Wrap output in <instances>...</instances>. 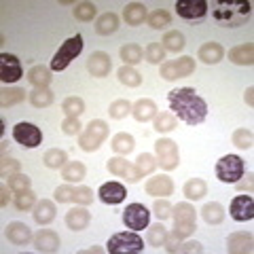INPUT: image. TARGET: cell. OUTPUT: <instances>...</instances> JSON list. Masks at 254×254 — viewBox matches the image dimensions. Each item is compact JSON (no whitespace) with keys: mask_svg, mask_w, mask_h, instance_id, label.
<instances>
[{"mask_svg":"<svg viewBox=\"0 0 254 254\" xmlns=\"http://www.w3.org/2000/svg\"><path fill=\"white\" fill-rule=\"evenodd\" d=\"M168 106L178 121L187 123L190 127L199 125L208 117V104L205 100L197 93L193 87H180V89H172L168 93Z\"/></svg>","mask_w":254,"mask_h":254,"instance_id":"obj_1","label":"cell"},{"mask_svg":"<svg viewBox=\"0 0 254 254\" xmlns=\"http://www.w3.org/2000/svg\"><path fill=\"white\" fill-rule=\"evenodd\" d=\"M252 2L250 0H216L212 2V17L222 28H240L250 21Z\"/></svg>","mask_w":254,"mask_h":254,"instance_id":"obj_2","label":"cell"},{"mask_svg":"<svg viewBox=\"0 0 254 254\" xmlns=\"http://www.w3.org/2000/svg\"><path fill=\"white\" fill-rule=\"evenodd\" d=\"M172 218H174V231L168 233L165 246H174L182 240H187L189 235L195 233L197 229V210L189 201H180L172 208Z\"/></svg>","mask_w":254,"mask_h":254,"instance_id":"obj_3","label":"cell"},{"mask_svg":"<svg viewBox=\"0 0 254 254\" xmlns=\"http://www.w3.org/2000/svg\"><path fill=\"white\" fill-rule=\"evenodd\" d=\"M81 51H83V36L81 34L70 36L68 41H64L60 45V49L55 51L49 68L53 70V72H62V70H66L70 64H72L78 55H81Z\"/></svg>","mask_w":254,"mask_h":254,"instance_id":"obj_4","label":"cell"},{"mask_svg":"<svg viewBox=\"0 0 254 254\" xmlns=\"http://www.w3.org/2000/svg\"><path fill=\"white\" fill-rule=\"evenodd\" d=\"M106 138H108V123L102 121V119H93V121H89V125L78 133V146H81L85 153H93V150H98L104 144Z\"/></svg>","mask_w":254,"mask_h":254,"instance_id":"obj_5","label":"cell"},{"mask_svg":"<svg viewBox=\"0 0 254 254\" xmlns=\"http://www.w3.org/2000/svg\"><path fill=\"white\" fill-rule=\"evenodd\" d=\"M106 250L110 254H140L144 252V240L138 235V231H123L110 237Z\"/></svg>","mask_w":254,"mask_h":254,"instance_id":"obj_6","label":"cell"},{"mask_svg":"<svg viewBox=\"0 0 254 254\" xmlns=\"http://www.w3.org/2000/svg\"><path fill=\"white\" fill-rule=\"evenodd\" d=\"M244 172H246L244 159L237 155H225L216 161V178L225 182V185H235L244 176Z\"/></svg>","mask_w":254,"mask_h":254,"instance_id":"obj_7","label":"cell"},{"mask_svg":"<svg viewBox=\"0 0 254 254\" xmlns=\"http://www.w3.org/2000/svg\"><path fill=\"white\" fill-rule=\"evenodd\" d=\"M155 153H157V163L161 165V170L172 172L178 168L180 163V153H178V144L170 138H159L155 142Z\"/></svg>","mask_w":254,"mask_h":254,"instance_id":"obj_8","label":"cell"},{"mask_svg":"<svg viewBox=\"0 0 254 254\" xmlns=\"http://www.w3.org/2000/svg\"><path fill=\"white\" fill-rule=\"evenodd\" d=\"M150 222V212L144 203H129L123 212V225L131 231H144Z\"/></svg>","mask_w":254,"mask_h":254,"instance_id":"obj_9","label":"cell"},{"mask_svg":"<svg viewBox=\"0 0 254 254\" xmlns=\"http://www.w3.org/2000/svg\"><path fill=\"white\" fill-rule=\"evenodd\" d=\"M13 138H15V142H19V144L26 148H36L43 144L41 127H36L34 123H26V121H21L13 127Z\"/></svg>","mask_w":254,"mask_h":254,"instance_id":"obj_10","label":"cell"},{"mask_svg":"<svg viewBox=\"0 0 254 254\" xmlns=\"http://www.w3.org/2000/svg\"><path fill=\"white\" fill-rule=\"evenodd\" d=\"M21 76H23V68H21V62L17 60V55H13V53L0 55V81L17 83Z\"/></svg>","mask_w":254,"mask_h":254,"instance_id":"obj_11","label":"cell"},{"mask_svg":"<svg viewBox=\"0 0 254 254\" xmlns=\"http://www.w3.org/2000/svg\"><path fill=\"white\" fill-rule=\"evenodd\" d=\"M176 13L182 19L199 21L205 17V13H208V2H205V0H178Z\"/></svg>","mask_w":254,"mask_h":254,"instance_id":"obj_12","label":"cell"},{"mask_svg":"<svg viewBox=\"0 0 254 254\" xmlns=\"http://www.w3.org/2000/svg\"><path fill=\"white\" fill-rule=\"evenodd\" d=\"M229 214L231 218L237 222H246L254 218V199L250 195H237L233 197L231 208H229Z\"/></svg>","mask_w":254,"mask_h":254,"instance_id":"obj_13","label":"cell"},{"mask_svg":"<svg viewBox=\"0 0 254 254\" xmlns=\"http://www.w3.org/2000/svg\"><path fill=\"white\" fill-rule=\"evenodd\" d=\"M87 70H89L91 76H95V78H104L110 74V70H113V60H110V55L104 51H93L89 55V60H87Z\"/></svg>","mask_w":254,"mask_h":254,"instance_id":"obj_14","label":"cell"},{"mask_svg":"<svg viewBox=\"0 0 254 254\" xmlns=\"http://www.w3.org/2000/svg\"><path fill=\"white\" fill-rule=\"evenodd\" d=\"M98 197L106 205H119L127 197V190L121 182H106V185H102L98 189Z\"/></svg>","mask_w":254,"mask_h":254,"instance_id":"obj_15","label":"cell"},{"mask_svg":"<svg viewBox=\"0 0 254 254\" xmlns=\"http://www.w3.org/2000/svg\"><path fill=\"white\" fill-rule=\"evenodd\" d=\"M144 190H146V195H150V197H170L174 193V182H172L170 176L161 174V176L148 178L146 185H144Z\"/></svg>","mask_w":254,"mask_h":254,"instance_id":"obj_16","label":"cell"},{"mask_svg":"<svg viewBox=\"0 0 254 254\" xmlns=\"http://www.w3.org/2000/svg\"><path fill=\"white\" fill-rule=\"evenodd\" d=\"M91 222V214L85 205H76V208L66 212V227L70 231H83V229L89 227Z\"/></svg>","mask_w":254,"mask_h":254,"instance_id":"obj_17","label":"cell"},{"mask_svg":"<svg viewBox=\"0 0 254 254\" xmlns=\"http://www.w3.org/2000/svg\"><path fill=\"white\" fill-rule=\"evenodd\" d=\"M34 248L36 252H58L60 250V235L51 229H41L34 235Z\"/></svg>","mask_w":254,"mask_h":254,"instance_id":"obj_18","label":"cell"},{"mask_svg":"<svg viewBox=\"0 0 254 254\" xmlns=\"http://www.w3.org/2000/svg\"><path fill=\"white\" fill-rule=\"evenodd\" d=\"M53 70L49 66H43V64H38V66H32L28 70V83L34 87V89H47V87L51 85L53 76H51Z\"/></svg>","mask_w":254,"mask_h":254,"instance_id":"obj_19","label":"cell"},{"mask_svg":"<svg viewBox=\"0 0 254 254\" xmlns=\"http://www.w3.org/2000/svg\"><path fill=\"white\" fill-rule=\"evenodd\" d=\"M6 240H9L11 244L15 246H26L30 240H32V231H30V227L26 225V222H9V227H6Z\"/></svg>","mask_w":254,"mask_h":254,"instance_id":"obj_20","label":"cell"},{"mask_svg":"<svg viewBox=\"0 0 254 254\" xmlns=\"http://www.w3.org/2000/svg\"><path fill=\"white\" fill-rule=\"evenodd\" d=\"M254 250V237L252 233H233V235H229V240H227V252H252Z\"/></svg>","mask_w":254,"mask_h":254,"instance_id":"obj_21","label":"cell"},{"mask_svg":"<svg viewBox=\"0 0 254 254\" xmlns=\"http://www.w3.org/2000/svg\"><path fill=\"white\" fill-rule=\"evenodd\" d=\"M131 115H133L136 121L146 123V121H150V119L157 117V104L148 98H142V100L136 102V104H131Z\"/></svg>","mask_w":254,"mask_h":254,"instance_id":"obj_22","label":"cell"},{"mask_svg":"<svg viewBox=\"0 0 254 254\" xmlns=\"http://www.w3.org/2000/svg\"><path fill=\"white\" fill-rule=\"evenodd\" d=\"M229 62L237 64V66H252L254 64V45L252 43H244L237 45L229 51Z\"/></svg>","mask_w":254,"mask_h":254,"instance_id":"obj_23","label":"cell"},{"mask_svg":"<svg viewBox=\"0 0 254 254\" xmlns=\"http://www.w3.org/2000/svg\"><path fill=\"white\" fill-rule=\"evenodd\" d=\"M222 58H225V49H222L220 43H205L199 47V51H197V60H201L203 64H208V66H212V64H218Z\"/></svg>","mask_w":254,"mask_h":254,"instance_id":"obj_24","label":"cell"},{"mask_svg":"<svg viewBox=\"0 0 254 254\" xmlns=\"http://www.w3.org/2000/svg\"><path fill=\"white\" fill-rule=\"evenodd\" d=\"M146 17H148V13L142 2H129L123 9V19L127 26H140V23H144Z\"/></svg>","mask_w":254,"mask_h":254,"instance_id":"obj_25","label":"cell"},{"mask_svg":"<svg viewBox=\"0 0 254 254\" xmlns=\"http://www.w3.org/2000/svg\"><path fill=\"white\" fill-rule=\"evenodd\" d=\"M55 203L51 199H41V201H36L34 205V220L38 222V225H49V222L55 220Z\"/></svg>","mask_w":254,"mask_h":254,"instance_id":"obj_26","label":"cell"},{"mask_svg":"<svg viewBox=\"0 0 254 254\" xmlns=\"http://www.w3.org/2000/svg\"><path fill=\"white\" fill-rule=\"evenodd\" d=\"M182 193L189 201H197L201 199V197L208 193V185H205L203 178H190L185 182V187H182Z\"/></svg>","mask_w":254,"mask_h":254,"instance_id":"obj_27","label":"cell"},{"mask_svg":"<svg viewBox=\"0 0 254 254\" xmlns=\"http://www.w3.org/2000/svg\"><path fill=\"white\" fill-rule=\"evenodd\" d=\"M119 30V15L115 13H104L95 19V32L100 36H110Z\"/></svg>","mask_w":254,"mask_h":254,"instance_id":"obj_28","label":"cell"},{"mask_svg":"<svg viewBox=\"0 0 254 254\" xmlns=\"http://www.w3.org/2000/svg\"><path fill=\"white\" fill-rule=\"evenodd\" d=\"M110 146H113V150H115L117 155H129L131 150H133V146H136V140H133L131 133L121 131V133H117V136L113 138Z\"/></svg>","mask_w":254,"mask_h":254,"instance_id":"obj_29","label":"cell"},{"mask_svg":"<svg viewBox=\"0 0 254 254\" xmlns=\"http://www.w3.org/2000/svg\"><path fill=\"white\" fill-rule=\"evenodd\" d=\"M201 216L208 225H220L225 220V208L218 203V201H210L201 208Z\"/></svg>","mask_w":254,"mask_h":254,"instance_id":"obj_30","label":"cell"},{"mask_svg":"<svg viewBox=\"0 0 254 254\" xmlns=\"http://www.w3.org/2000/svg\"><path fill=\"white\" fill-rule=\"evenodd\" d=\"M185 34L178 30H170V32H165V36H163V41H161V47L165 51H172V53H180L182 49H185Z\"/></svg>","mask_w":254,"mask_h":254,"instance_id":"obj_31","label":"cell"},{"mask_svg":"<svg viewBox=\"0 0 254 254\" xmlns=\"http://www.w3.org/2000/svg\"><path fill=\"white\" fill-rule=\"evenodd\" d=\"M87 174V168L81 161H68L62 168V178L66 182H81Z\"/></svg>","mask_w":254,"mask_h":254,"instance_id":"obj_32","label":"cell"},{"mask_svg":"<svg viewBox=\"0 0 254 254\" xmlns=\"http://www.w3.org/2000/svg\"><path fill=\"white\" fill-rule=\"evenodd\" d=\"M26 100V91L21 87H9L0 93V106L2 108H11V106H17Z\"/></svg>","mask_w":254,"mask_h":254,"instance_id":"obj_33","label":"cell"},{"mask_svg":"<svg viewBox=\"0 0 254 254\" xmlns=\"http://www.w3.org/2000/svg\"><path fill=\"white\" fill-rule=\"evenodd\" d=\"M121 60L125 62V66H136V64H140L142 60H144V49H142L140 45H123L121 47Z\"/></svg>","mask_w":254,"mask_h":254,"instance_id":"obj_34","label":"cell"},{"mask_svg":"<svg viewBox=\"0 0 254 254\" xmlns=\"http://www.w3.org/2000/svg\"><path fill=\"white\" fill-rule=\"evenodd\" d=\"M165 240H168V229L163 227V222H157V225H150L146 231V242L153 248H161L165 246Z\"/></svg>","mask_w":254,"mask_h":254,"instance_id":"obj_35","label":"cell"},{"mask_svg":"<svg viewBox=\"0 0 254 254\" xmlns=\"http://www.w3.org/2000/svg\"><path fill=\"white\" fill-rule=\"evenodd\" d=\"M117 76H119V81L127 87H140L142 85V74L133 66H125L123 64V66L117 70Z\"/></svg>","mask_w":254,"mask_h":254,"instance_id":"obj_36","label":"cell"},{"mask_svg":"<svg viewBox=\"0 0 254 254\" xmlns=\"http://www.w3.org/2000/svg\"><path fill=\"white\" fill-rule=\"evenodd\" d=\"M43 163L47 165V168H51V170H60V168H64V165L68 163V155H66V150H62V148H51V150H47L45 153Z\"/></svg>","mask_w":254,"mask_h":254,"instance_id":"obj_37","label":"cell"},{"mask_svg":"<svg viewBox=\"0 0 254 254\" xmlns=\"http://www.w3.org/2000/svg\"><path fill=\"white\" fill-rule=\"evenodd\" d=\"M53 100H55V95H53V91L49 89V87H47V89H34V91H30V104L34 106V108H47V106H51Z\"/></svg>","mask_w":254,"mask_h":254,"instance_id":"obj_38","label":"cell"},{"mask_svg":"<svg viewBox=\"0 0 254 254\" xmlns=\"http://www.w3.org/2000/svg\"><path fill=\"white\" fill-rule=\"evenodd\" d=\"M62 110L66 117H81L85 113V102L78 95H70V98L62 102Z\"/></svg>","mask_w":254,"mask_h":254,"instance_id":"obj_39","label":"cell"},{"mask_svg":"<svg viewBox=\"0 0 254 254\" xmlns=\"http://www.w3.org/2000/svg\"><path fill=\"white\" fill-rule=\"evenodd\" d=\"M165 250L170 254H201L203 252V246L199 242H178L174 246H165Z\"/></svg>","mask_w":254,"mask_h":254,"instance_id":"obj_40","label":"cell"},{"mask_svg":"<svg viewBox=\"0 0 254 254\" xmlns=\"http://www.w3.org/2000/svg\"><path fill=\"white\" fill-rule=\"evenodd\" d=\"M146 23L153 30H165L172 23V15L168 11H163V9H157L153 13H148V17H146Z\"/></svg>","mask_w":254,"mask_h":254,"instance_id":"obj_41","label":"cell"},{"mask_svg":"<svg viewBox=\"0 0 254 254\" xmlns=\"http://www.w3.org/2000/svg\"><path fill=\"white\" fill-rule=\"evenodd\" d=\"M98 15V6L93 2H76L74 4V17L78 21H93Z\"/></svg>","mask_w":254,"mask_h":254,"instance_id":"obj_42","label":"cell"},{"mask_svg":"<svg viewBox=\"0 0 254 254\" xmlns=\"http://www.w3.org/2000/svg\"><path fill=\"white\" fill-rule=\"evenodd\" d=\"M155 131L159 133H168V131H174L176 129V117L172 113H161L155 117Z\"/></svg>","mask_w":254,"mask_h":254,"instance_id":"obj_43","label":"cell"},{"mask_svg":"<svg viewBox=\"0 0 254 254\" xmlns=\"http://www.w3.org/2000/svg\"><path fill=\"white\" fill-rule=\"evenodd\" d=\"M13 205L17 208L19 212H28L32 205H36V195L34 190H23V193H15V199H13Z\"/></svg>","mask_w":254,"mask_h":254,"instance_id":"obj_44","label":"cell"},{"mask_svg":"<svg viewBox=\"0 0 254 254\" xmlns=\"http://www.w3.org/2000/svg\"><path fill=\"white\" fill-rule=\"evenodd\" d=\"M157 157L155 155H150V153H142L138 155L136 159V168L142 172V176H148V174H153L157 170Z\"/></svg>","mask_w":254,"mask_h":254,"instance_id":"obj_45","label":"cell"},{"mask_svg":"<svg viewBox=\"0 0 254 254\" xmlns=\"http://www.w3.org/2000/svg\"><path fill=\"white\" fill-rule=\"evenodd\" d=\"M231 142H233L237 148H252V142H254L252 129H248V127L235 129V131H233V136H231Z\"/></svg>","mask_w":254,"mask_h":254,"instance_id":"obj_46","label":"cell"},{"mask_svg":"<svg viewBox=\"0 0 254 254\" xmlns=\"http://www.w3.org/2000/svg\"><path fill=\"white\" fill-rule=\"evenodd\" d=\"M144 60L148 64H163L165 60V49L161 47V43H150L144 49Z\"/></svg>","mask_w":254,"mask_h":254,"instance_id":"obj_47","label":"cell"},{"mask_svg":"<svg viewBox=\"0 0 254 254\" xmlns=\"http://www.w3.org/2000/svg\"><path fill=\"white\" fill-rule=\"evenodd\" d=\"M131 113V104L127 100H115L108 108V115L110 119H125L127 115Z\"/></svg>","mask_w":254,"mask_h":254,"instance_id":"obj_48","label":"cell"},{"mask_svg":"<svg viewBox=\"0 0 254 254\" xmlns=\"http://www.w3.org/2000/svg\"><path fill=\"white\" fill-rule=\"evenodd\" d=\"M9 187L13 193H23V190H30L32 189V180L26 176V174H15L13 178H9Z\"/></svg>","mask_w":254,"mask_h":254,"instance_id":"obj_49","label":"cell"},{"mask_svg":"<svg viewBox=\"0 0 254 254\" xmlns=\"http://www.w3.org/2000/svg\"><path fill=\"white\" fill-rule=\"evenodd\" d=\"M21 172V163L17 161V159H2V163H0V174H2V178H13L15 174H19Z\"/></svg>","mask_w":254,"mask_h":254,"instance_id":"obj_50","label":"cell"},{"mask_svg":"<svg viewBox=\"0 0 254 254\" xmlns=\"http://www.w3.org/2000/svg\"><path fill=\"white\" fill-rule=\"evenodd\" d=\"M172 208H174V205L168 199H165V197H157L155 205H153V212H155V216L159 220H165V218L172 216Z\"/></svg>","mask_w":254,"mask_h":254,"instance_id":"obj_51","label":"cell"},{"mask_svg":"<svg viewBox=\"0 0 254 254\" xmlns=\"http://www.w3.org/2000/svg\"><path fill=\"white\" fill-rule=\"evenodd\" d=\"M127 165H129V161H127V159H123V157H110L108 163H106V168H108V172L113 174V176H121V178H123Z\"/></svg>","mask_w":254,"mask_h":254,"instance_id":"obj_52","label":"cell"},{"mask_svg":"<svg viewBox=\"0 0 254 254\" xmlns=\"http://www.w3.org/2000/svg\"><path fill=\"white\" fill-rule=\"evenodd\" d=\"M74 189L76 187H72V185H62V187H58L55 189V201L58 203H70V201H74Z\"/></svg>","mask_w":254,"mask_h":254,"instance_id":"obj_53","label":"cell"},{"mask_svg":"<svg viewBox=\"0 0 254 254\" xmlns=\"http://www.w3.org/2000/svg\"><path fill=\"white\" fill-rule=\"evenodd\" d=\"M81 121H78V117H66L62 123V131L66 133V136H78L83 129H81Z\"/></svg>","mask_w":254,"mask_h":254,"instance_id":"obj_54","label":"cell"},{"mask_svg":"<svg viewBox=\"0 0 254 254\" xmlns=\"http://www.w3.org/2000/svg\"><path fill=\"white\" fill-rule=\"evenodd\" d=\"M74 203L76 205H89V203H93V190L89 187H76L74 189Z\"/></svg>","mask_w":254,"mask_h":254,"instance_id":"obj_55","label":"cell"},{"mask_svg":"<svg viewBox=\"0 0 254 254\" xmlns=\"http://www.w3.org/2000/svg\"><path fill=\"white\" fill-rule=\"evenodd\" d=\"M252 178H254V176H252V172H244L242 180H237V182H235L237 190H248V193H252V189H254V180H252Z\"/></svg>","mask_w":254,"mask_h":254,"instance_id":"obj_56","label":"cell"},{"mask_svg":"<svg viewBox=\"0 0 254 254\" xmlns=\"http://www.w3.org/2000/svg\"><path fill=\"white\" fill-rule=\"evenodd\" d=\"M127 182H129V185H136V182H140L142 178H144V176H142V172L136 168V165H127V170H125V176H123Z\"/></svg>","mask_w":254,"mask_h":254,"instance_id":"obj_57","label":"cell"},{"mask_svg":"<svg viewBox=\"0 0 254 254\" xmlns=\"http://www.w3.org/2000/svg\"><path fill=\"white\" fill-rule=\"evenodd\" d=\"M9 190H11L9 182H2V185H0V205H2V208H6V205H9V199H11Z\"/></svg>","mask_w":254,"mask_h":254,"instance_id":"obj_58","label":"cell"},{"mask_svg":"<svg viewBox=\"0 0 254 254\" xmlns=\"http://www.w3.org/2000/svg\"><path fill=\"white\" fill-rule=\"evenodd\" d=\"M246 104L248 106L254 104V87H248V89H246Z\"/></svg>","mask_w":254,"mask_h":254,"instance_id":"obj_59","label":"cell"},{"mask_svg":"<svg viewBox=\"0 0 254 254\" xmlns=\"http://www.w3.org/2000/svg\"><path fill=\"white\" fill-rule=\"evenodd\" d=\"M85 252H87V254H93V252H95V254H98V252H102V248H95V246H93V248H89V250H85Z\"/></svg>","mask_w":254,"mask_h":254,"instance_id":"obj_60","label":"cell"}]
</instances>
